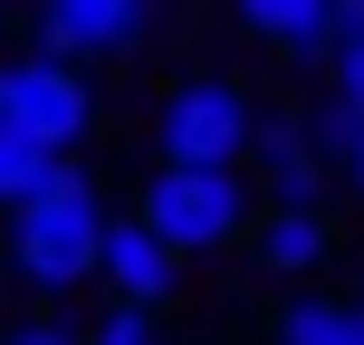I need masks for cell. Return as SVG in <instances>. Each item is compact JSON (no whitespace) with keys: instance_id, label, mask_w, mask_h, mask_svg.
<instances>
[{"instance_id":"obj_1","label":"cell","mask_w":364,"mask_h":345,"mask_svg":"<svg viewBox=\"0 0 364 345\" xmlns=\"http://www.w3.org/2000/svg\"><path fill=\"white\" fill-rule=\"evenodd\" d=\"M106 221H115V211H106V192H96V173L68 154V164H48V182L10 211L0 259H10V278H19L29 297H77V288H96Z\"/></svg>"},{"instance_id":"obj_2","label":"cell","mask_w":364,"mask_h":345,"mask_svg":"<svg viewBox=\"0 0 364 345\" xmlns=\"http://www.w3.org/2000/svg\"><path fill=\"white\" fill-rule=\"evenodd\" d=\"M250 134H259V96L230 68H182L154 96V164L164 173H240Z\"/></svg>"},{"instance_id":"obj_3","label":"cell","mask_w":364,"mask_h":345,"mask_svg":"<svg viewBox=\"0 0 364 345\" xmlns=\"http://www.w3.org/2000/svg\"><path fill=\"white\" fill-rule=\"evenodd\" d=\"M134 221H144L182 269H192V259H220V250L250 240L259 192H250L240 173H164V164H154V182L134 192Z\"/></svg>"},{"instance_id":"obj_4","label":"cell","mask_w":364,"mask_h":345,"mask_svg":"<svg viewBox=\"0 0 364 345\" xmlns=\"http://www.w3.org/2000/svg\"><path fill=\"white\" fill-rule=\"evenodd\" d=\"M0 134H19V144H38L48 164H68L77 144L96 134V87L87 68H68V58H10L0 68Z\"/></svg>"},{"instance_id":"obj_5","label":"cell","mask_w":364,"mask_h":345,"mask_svg":"<svg viewBox=\"0 0 364 345\" xmlns=\"http://www.w3.org/2000/svg\"><path fill=\"white\" fill-rule=\"evenodd\" d=\"M240 182L259 192V211H326V192H336V173H326V154L307 144L297 106H269V115H259L250 154H240Z\"/></svg>"},{"instance_id":"obj_6","label":"cell","mask_w":364,"mask_h":345,"mask_svg":"<svg viewBox=\"0 0 364 345\" xmlns=\"http://www.w3.org/2000/svg\"><path fill=\"white\" fill-rule=\"evenodd\" d=\"M29 10H38V58H68V68L134 58L154 38V0H29Z\"/></svg>"},{"instance_id":"obj_7","label":"cell","mask_w":364,"mask_h":345,"mask_svg":"<svg viewBox=\"0 0 364 345\" xmlns=\"http://www.w3.org/2000/svg\"><path fill=\"white\" fill-rule=\"evenodd\" d=\"M240 259L278 297H297V288H326V269L346 259V230H336V211H259L250 240H240Z\"/></svg>"},{"instance_id":"obj_8","label":"cell","mask_w":364,"mask_h":345,"mask_svg":"<svg viewBox=\"0 0 364 345\" xmlns=\"http://www.w3.org/2000/svg\"><path fill=\"white\" fill-rule=\"evenodd\" d=\"M182 278H192V269H182V259H173L134 211H115V221H106V250H96V288H106V307L164 317L173 297H182Z\"/></svg>"},{"instance_id":"obj_9","label":"cell","mask_w":364,"mask_h":345,"mask_svg":"<svg viewBox=\"0 0 364 345\" xmlns=\"http://www.w3.org/2000/svg\"><path fill=\"white\" fill-rule=\"evenodd\" d=\"M230 29L250 48H269L278 68L316 77L336 58V0H230Z\"/></svg>"},{"instance_id":"obj_10","label":"cell","mask_w":364,"mask_h":345,"mask_svg":"<svg viewBox=\"0 0 364 345\" xmlns=\"http://www.w3.org/2000/svg\"><path fill=\"white\" fill-rule=\"evenodd\" d=\"M269 345H364V297L355 288H297L269 307Z\"/></svg>"},{"instance_id":"obj_11","label":"cell","mask_w":364,"mask_h":345,"mask_svg":"<svg viewBox=\"0 0 364 345\" xmlns=\"http://www.w3.org/2000/svg\"><path fill=\"white\" fill-rule=\"evenodd\" d=\"M297 125H307V144L326 154V173H336V164H346V144L364 134V115H355V106H336V96H307V106H297Z\"/></svg>"},{"instance_id":"obj_12","label":"cell","mask_w":364,"mask_h":345,"mask_svg":"<svg viewBox=\"0 0 364 345\" xmlns=\"http://www.w3.org/2000/svg\"><path fill=\"white\" fill-rule=\"evenodd\" d=\"M38 182H48V154H38V144H19V134H0V211H19Z\"/></svg>"},{"instance_id":"obj_13","label":"cell","mask_w":364,"mask_h":345,"mask_svg":"<svg viewBox=\"0 0 364 345\" xmlns=\"http://www.w3.org/2000/svg\"><path fill=\"white\" fill-rule=\"evenodd\" d=\"M326 96L364 115V38H336V58H326Z\"/></svg>"},{"instance_id":"obj_14","label":"cell","mask_w":364,"mask_h":345,"mask_svg":"<svg viewBox=\"0 0 364 345\" xmlns=\"http://www.w3.org/2000/svg\"><path fill=\"white\" fill-rule=\"evenodd\" d=\"M87 345H164V317H134V307H106L87 327Z\"/></svg>"},{"instance_id":"obj_15","label":"cell","mask_w":364,"mask_h":345,"mask_svg":"<svg viewBox=\"0 0 364 345\" xmlns=\"http://www.w3.org/2000/svg\"><path fill=\"white\" fill-rule=\"evenodd\" d=\"M0 345H87V327H68V317H29V327H10Z\"/></svg>"},{"instance_id":"obj_16","label":"cell","mask_w":364,"mask_h":345,"mask_svg":"<svg viewBox=\"0 0 364 345\" xmlns=\"http://www.w3.org/2000/svg\"><path fill=\"white\" fill-rule=\"evenodd\" d=\"M336 182H346V201H355V211H364V134H355V144H346V164H336Z\"/></svg>"},{"instance_id":"obj_17","label":"cell","mask_w":364,"mask_h":345,"mask_svg":"<svg viewBox=\"0 0 364 345\" xmlns=\"http://www.w3.org/2000/svg\"><path fill=\"white\" fill-rule=\"evenodd\" d=\"M336 38H364V0H336Z\"/></svg>"},{"instance_id":"obj_18","label":"cell","mask_w":364,"mask_h":345,"mask_svg":"<svg viewBox=\"0 0 364 345\" xmlns=\"http://www.w3.org/2000/svg\"><path fill=\"white\" fill-rule=\"evenodd\" d=\"M355 297H364V259H355Z\"/></svg>"},{"instance_id":"obj_19","label":"cell","mask_w":364,"mask_h":345,"mask_svg":"<svg viewBox=\"0 0 364 345\" xmlns=\"http://www.w3.org/2000/svg\"><path fill=\"white\" fill-rule=\"evenodd\" d=\"M10 10H19V0H0V19H10Z\"/></svg>"}]
</instances>
